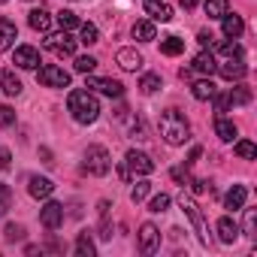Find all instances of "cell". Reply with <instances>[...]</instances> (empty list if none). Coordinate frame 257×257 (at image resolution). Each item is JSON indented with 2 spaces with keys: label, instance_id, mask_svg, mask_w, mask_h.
Listing matches in <instances>:
<instances>
[{
  "label": "cell",
  "instance_id": "cell-8",
  "mask_svg": "<svg viewBox=\"0 0 257 257\" xmlns=\"http://www.w3.org/2000/svg\"><path fill=\"white\" fill-rule=\"evenodd\" d=\"M40 221H43L46 230H58V227L64 224V206L55 203V200H49V203L40 209Z\"/></svg>",
  "mask_w": 257,
  "mask_h": 257
},
{
  "label": "cell",
  "instance_id": "cell-25",
  "mask_svg": "<svg viewBox=\"0 0 257 257\" xmlns=\"http://www.w3.org/2000/svg\"><path fill=\"white\" fill-rule=\"evenodd\" d=\"M227 100H230V106H245V103H251V88L248 85H236V88H230Z\"/></svg>",
  "mask_w": 257,
  "mask_h": 257
},
{
  "label": "cell",
  "instance_id": "cell-47",
  "mask_svg": "<svg viewBox=\"0 0 257 257\" xmlns=\"http://www.w3.org/2000/svg\"><path fill=\"white\" fill-rule=\"evenodd\" d=\"M179 4H182V7H185V10H194V7H197V4H200V0H179Z\"/></svg>",
  "mask_w": 257,
  "mask_h": 257
},
{
  "label": "cell",
  "instance_id": "cell-27",
  "mask_svg": "<svg viewBox=\"0 0 257 257\" xmlns=\"http://www.w3.org/2000/svg\"><path fill=\"white\" fill-rule=\"evenodd\" d=\"M203 10H206L209 19H224L227 16V0H206Z\"/></svg>",
  "mask_w": 257,
  "mask_h": 257
},
{
  "label": "cell",
  "instance_id": "cell-46",
  "mask_svg": "<svg viewBox=\"0 0 257 257\" xmlns=\"http://www.w3.org/2000/svg\"><path fill=\"white\" fill-rule=\"evenodd\" d=\"M197 40H200V46H209V49H212V40H215V37H212V34H206V31H200V37H197Z\"/></svg>",
  "mask_w": 257,
  "mask_h": 257
},
{
  "label": "cell",
  "instance_id": "cell-13",
  "mask_svg": "<svg viewBox=\"0 0 257 257\" xmlns=\"http://www.w3.org/2000/svg\"><path fill=\"white\" fill-rule=\"evenodd\" d=\"M85 88H97V91L106 94V97H124V85L115 82V79H88Z\"/></svg>",
  "mask_w": 257,
  "mask_h": 257
},
{
  "label": "cell",
  "instance_id": "cell-3",
  "mask_svg": "<svg viewBox=\"0 0 257 257\" xmlns=\"http://www.w3.org/2000/svg\"><path fill=\"white\" fill-rule=\"evenodd\" d=\"M179 206H182V212L191 218V224H194V230H197V236H200V242L209 248L212 245V233H209V224H206V218H203V212H200V206L194 203V197H188V194H182L179 197Z\"/></svg>",
  "mask_w": 257,
  "mask_h": 257
},
{
  "label": "cell",
  "instance_id": "cell-16",
  "mask_svg": "<svg viewBox=\"0 0 257 257\" xmlns=\"http://www.w3.org/2000/svg\"><path fill=\"white\" fill-rule=\"evenodd\" d=\"M28 22H31V28H34V31H40V34H49V28H52V13H49L46 7H40V10H31Z\"/></svg>",
  "mask_w": 257,
  "mask_h": 257
},
{
  "label": "cell",
  "instance_id": "cell-14",
  "mask_svg": "<svg viewBox=\"0 0 257 257\" xmlns=\"http://www.w3.org/2000/svg\"><path fill=\"white\" fill-rule=\"evenodd\" d=\"M115 61H118V67H121V70H131V73L143 67V55H140L137 49H118Z\"/></svg>",
  "mask_w": 257,
  "mask_h": 257
},
{
  "label": "cell",
  "instance_id": "cell-41",
  "mask_svg": "<svg viewBox=\"0 0 257 257\" xmlns=\"http://www.w3.org/2000/svg\"><path fill=\"white\" fill-rule=\"evenodd\" d=\"M16 124V112L10 106H0V127H13Z\"/></svg>",
  "mask_w": 257,
  "mask_h": 257
},
{
  "label": "cell",
  "instance_id": "cell-22",
  "mask_svg": "<svg viewBox=\"0 0 257 257\" xmlns=\"http://www.w3.org/2000/svg\"><path fill=\"white\" fill-rule=\"evenodd\" d=\"M0 88H4L10 97H19L22 94V79L13 70H4V73H0Z\"/></svg>",
  "mask_w": 257,
  "mask_h": 257
},
{
  "label": "cell",
  "instance_id": "cell-36",
  "mask_svg": "<svg viewBox=\"0 0 257 257\" xmlns=\"http://www.w3.org/2000/svg\"><path fill=\"white\" fill-rule=\"evenodd\" d=\"M218 52H221L224 58H239V55H242V46H239L236 40H224V43L218 46Z\"/></svg>",
  "mask_w": 257,
  "mask_h": 257
},
{
  "label": "cell",
  "instance_id": "cell-37",
  "mask_svg": "<svg viewBox=\"0 0 257 257\" xmlns=\"http://www.w3.org/2000/svg\"><path fill=\"white\" fill-rule=\"evenodd\" d=\"M97 67V58H91V55H82V58H76V73H91Z\"/></svg>",
  "mask_w": 257,
  "mask_h": 257
},
{
  "label": "cell",
  "instance_id": "cell-10",
  "mask_svg": "<svg viewBox=\"0 0 257 257\" xmlns=\"http://www.w3.org/2000/svg\"><path fill=\"white\" fill-rule=\"evenodd\" d=\"M13 64L22 67V70H37L40 67V52L34 46H19L16 55H13Z\"/></svg>",
  "mask_w": 257,
  "mask_h": 257
},
{
  "label": "cell",
  "instance_id": "cell-48",
  "mask_svg": "<svg viewBox=\"0 0 257 257\" xmlns=\"http://www.w3.org/2000/svg\"><path fill=\"white\" fill-rule=\"evenodd\" d=\"M7 209H10V203H7V200H0V215H4Z\"/></svg>",
  "mask_w": 257,
  "mask_h": 257
},
{
  "label": "cell",
  "instance_id": "cell-28",
  "mask_svg": "<svg viewBox=\"0 0 257 257\" xmlns=\"http://www.w3.org/2000/svg\"><path fill=\"white\" fill-rule=\"evenodd\" d=\"M134 37H137L140 43H152V40H155V25H152V22H137V25H134Z\"/></svg>",
  "mask_w": 257,
  "mask_h": 257
},
{
  "label": "cell",
  "instance_id": "cell-33",
  "mask_svg": "<svg viewBox=\"0 0 257 257\" xmlns=\"http://www.w3.org/2000/svg\"><path fill=\"white\" fill-rule=\"evenodd\" d=\"M158 88H161V76H158V73H146V76L140 79V91H143V94H155Z\"/></svg>",
  "mask_w": 257,
  "mask_h": 257
},
{
  "label": "cell",
  "instance_id": "cell-40",
  "mask_svg": "<svg viewBox=\"0 0 257 257\" xmlns=\"http://www.w3.org/2000/svg\"><path fill=\"white\" fill-rule=\"evenodd\" d=\"M149 209H152V212H158V215H161V212H167V209H170V197H167V194H158V197L149 203Z\"/></svg>",
  "mask_w": 257,
  "mask_h": 257
},
{
  "label": "cell",
  "instance_id": "cell-30",
  "mask_svg": "<svg viewBox=\"0 0 257 257\" xmlns=\"http://www.w3.org/2000/svg\"><path fill=\"white\" fill-rule=\"evenodd\" d=\"M76 254H79V257H94V254H97V248H94V242H91L88 233H79V239H76Z\"/></svg>",
  "mask_w": 257,
  "mask_h": 257
},
{
  "label": "cell",
  "instance_id": "cell-34",
  "mask_svg": "<svg viewBox=\"0 0 257 257\" xmlns=\"http://www.w3.org/2000/svg\"><path fill=\"white\" fill-rule=\"evenodd\" d=\"M58 25H61V31H73V28H79L82 22L76 19V13H70V10H61V13H58Z\"/></svg>",
  "mask_w": 257,
  "mask_h": 257
},
{
  "label": "cell",
  "instance_id": "cell-49",
  "mask_svg": "<svg viewBox=\"0 0 257 257\" xmlns=\"http://www.w3.org/2000/svg\"><path fill=\"white\" fill-rule=\"evenodd\" d=\"M0 4H7V0H0Z\"/></svg>",
  "mask_w": 257,
  "mask_h": 257
},
{
  "label": "cell",
  "instance_id": "cell-29",
  "mask_svg": "<svg viewBox=\"0 0 257 257\" xmlns=\"http://www.w3.org/2000/svg\"><path fill=\"white\" fill-rule=\"evenodd\" d=\"M161 52L170 55V58H176V55L185 52V40H179V37H167V40L161 43Z\"/></svg>",
  "mask_w": 257,
  "mask_h": 257
},
{
  "label": "cell",
  "instance_id": "cell-42",
  "mask_svg": "<svg viewBox=\"0 0 257 257\" xmlns=\"http://www.w3.org/2000/svg\"><path fill=\"white\" fill-rule=\"evenodd\" d=\"M191 191H194V194H209L212 185H209L206 179H191Z\"/></svg>",
  "mask_w": 257,
  "mask_h": 257
},
{
  "label": "cell",
  "instance_id": "cell-20",
  "mask_svg": "<svg viewBox=\"0 0 257 257\" xmlns=\"http://www.w3.org/2000/svg\"><path fill=\"white\" fill-rule=\"evenodd\" d=\"M245 197H248L245 185H233V188H230V194L224 197V206H227L230 212H236V209H242V206H245Z\"/></svg>",
  "mask_w": 257,
  "mask_h": 257
},
{
  "label": "cell",
  "instance_id": "cell-12",
  "mask_svg": "<svg viewBox=\"0 0 257 257\" xmlns=\"http://www.w3.org/2000/svg\"><path fill=\"white\" fill-rule=\"evenodd\" d=\"M52 191H55L52 179H43V176H31L28 179V194L34 200H46V197H52Z\"/></svg>",
  "mask_w": 257,
  "mask_h": 257
},
{
  "label": "cell",
  "instance_id": "cell-4",
  "mask_svg": "<svg viewBox=\"0 0 257 257\" xmlns=\"http://www.w3.org/2000/svg\"><path fill=\"white\" fill-rule=\"evenodd\" d=\"M82 170H85L88 176H106V173L112 170V158H109V152H106L103 146H88Z\"/></svg>",
  "mask_w": 257,
  "mask_h": 257
},
{
  "label": "cell",
  "instance_id": "cell-21",
  "mask_svg": "<svg viewBox=\"0 0 257 257\" xmlns=\"http://www.w3.org/2000/svg\"><path fill=\"white\" fill-rule=\"evenodd\" d=\"M236 236H239V227H236V221H230V218H221V221H218V239H221L224 245H233V242H236Z\"/></svg>",
  "mask_w": 257,
  "mask_h": 257
},
{
  "label": "cell",
  "instance_id": "cell-23",
  "mask_svg": "<svg viewBox=\"0 0 257 257\" xmlns=\"http://www.w3.org/2000/svg\"><path fill=\"white\" fill-rule=\"evenodd\" d=\"M191 67H194L197 73H203V76H212L218 64H215V58H212V52H200V55L194 58V64H191Z\"/></svg>",
  "mask_w": 257,
  "mask_h": 257
},
{
  "label": "cell",
  "instance_id": "cell-19",
  "mask_svg": "<svg viewBox=\"0 0 257 257\" xmlns=\"http://www.w3.org/2000/svg\"><path fill=\"white\" fill-rule=\"evenodd\" d=\"M215 134H218V140H224V143H233V140H236V124L218 112V118H215Z\"/></svg>",
  "mask_w": 257,
  "mask_h": 257
},
{
  "label": "cell",
  "instance_id": "cell-35",
  "mask_svg": "<svg viewBox=\"0 0 257 257\" xmlns=\"http://www.w3.org/2000/svg\"><path fill=\"white\" fill-rule=\"evenodd\" d=\"M254 227H257V212L254 209H245V221H242V233L248 236V239H254L257 233H254Z\"/></svg>",
  "mask_w": 257,
  "mask_h": 257
},
{
  "label": "cell",
  "instance_id": "cell-32",
  "mask_svg": "<svg viewBox=\"0 0 257 257\" xmlns=\"http://www.w3.org/2000/svg\"><path fill=\"white\" fill-rule=\"evenodd\" d=\"M79 34H82V40H79V43H85V46H94V43H100V34H97V28H94L91 22L79 25Z\"/></svg>",
  "mask_w": 257,
  "mask_h": 257
},
{
  "label": "cell",
  "instance_id": "cell-1",
  "mask_svg": "<svg viewBox=\"0 0 257 257\" xmlns=\"http://www.w3.org/2000/svg\"><path fill=\"white\" fill-rule=\"evenodd\" d=\"M161 137L170 146H185L191 140V124H188V118L179 109H167L161 115Z\"/></svg>",
  "mask_w": 257,
  "mask_h": 257
},
{
  "label": "cell",
  "instance_id": "cell-15",
  "mask_svg": "<svg viewBox=\"0 0 257 257\" xmlns=\"http://www.w3.org/2000/svg\"><path fill=\"white\" fill-rule=\"evenodd\" d=\"M146 13L155 22H170L173 19V7L167 4V0H146Z\"/></svg>",
  "mask_w": 257,
  "mask_h": 257
},
{
  "label": "cell",
  "instance_id": "cell-45",
  "mask_svg": "<svg viewBox=\"0 0 257 257\" xmlns=\"http://www.w3.org/2000/svg\"><path fill=\"white\" fill-rule=\"evenodd\" d=\"M10 149H0V173H4V170H10Z\"/></svg>",
  "mask_w": 257,
  "mask_h": 257
},
{
  "label": "cell",
  "instance_id": "cell-18",
  "mask_svg": "<svg viewBox=\"0 0 257 257\" xmlns=\"http://www.w3.org/2000/svg\"><path fill=\"white\" fill-rule=\"evenodd\" d=\"M16 40H19V28L10 19H0V52H7Z\"/></svg>",
  "mask_w": 257,
  "mask_h": 257
},
{
  "label": "cell",
  "instance_id": "cell-24",
  "mask_svg": "<svg viewBox=\"0 0 257 257\" xmlns=\"http://www.w3.org/2000/svg\"><path fill=\"white\" fill-rule=\"evenodd\" d=\"M191 94H194L197 100H212V97H215V82H212V79H200V82H194Z\"/></svg>",
  "mask_w": 257,
  "mask_h": 257
},
{
  "label": "cell",
  "instance_id": "cell-9",
  "mask_svg": "<svg viewBox=\"0 0 257 257\" xmlns=\"http://www.w3.org/2000/svg\"><path fill=\"white\" fill-rule=\"evenodd\" d=\"M158 248H161V230L146 221V224L140 227V251H143V254H155Z\"/></svg>",
  "mask_w": 257,
  "mask_h": 257
},
{
  "label": "cell",
  "instance_id": "cell-31",
  "mask_svg": "<svg viewBox=\"0 0 257 257\" xmlns=\"http://www.w3.org/2000/svg\"><path fill=\"white\" fill-rule=\"evenodd\" d=\"M233 152H236L242 161H254V158H257V149H254V143H251V140H239V143L233 146Z\"/></svg>",
  "mask_w": 257,
  "mask_h": 257
},
{
  "label": "cell",
  "instance_id": "cell-26",
  "mask_svg": "<svg viewBox=\"0 0 257 257\" xmlns=\"http://www.w3.org/2000/svg\"><path fill=\"white\" fill-rule=\"evenodd\" d=\"M100 239H112V224H109V200H100Z\"/></svg>",
  "mask_w": 257,
  "mask_h": 257
},
{
  "label": "cell",
  "instance_id": "cell-5",
  "mask_svg": "<svg viewBox=\"0 0 257 257\" xmlns=\"http://www.w3.org/2000/svg\"><path fill=\"white\" fill-rule=\"evenodd\" d=\"M43 46H46L49 52H55L58 58H73V55H76V40L70 37V31H61V34L46 37Z\"/></svg>",
  "mask_w": 257,
  "mask_h": 257
},
{
  "label": "cell",
  "instance_id": "cell-17",
  "mask_svg": "<svg viewBox=\"0 0 257 257\" xmlns=\"http://www.w3.org/2000/svg\"><path fill=\"white\" fill-rule=\"evenodd\" d=\"M221 28H224V37L227 40H239L242 37V31H245V22H242V16H224L221 19Z\"/></svg>",
  "mask_w": 257,
  "mask_h": 257
},
{
  "label": "cell",
  "instance_id": "cell-44",
  "mask_svg": "<svg viewBox=\"0 0 257 257\" xmlns=\"http://www.w3.org/2000/svg\"><path fill=\"white\" fill-rule=\"evenodd\" d=\"M212 100H215V109H218V112H227V109H230V100H227V94H224V97H218V94H215Z\"/></svg>",
  "mask_w": 257,
  "mask_h": 257
},
{
  "label": "cell",
  "instance_id": "cell-2",
  "mask_svg": "<svg viewBox=\"0 0 257 257\" xmlns=\"http://www.w3.org/2000/svg\"><path fill=\"white\" fill-rule=\"evenodd\" d=\"M67 109H70V115H73L79 124H91V121H97V115H100V103H97V97H94L91 91H70Z\"/></svg>",
  "mask_w": 257,
  "mask_h": 257
},
{
  "label": "cell",
  "instance_id": "cell-7",
  "mask_svg": "<svg viewBox=\"0 0 257 257\" xmlns=\"http://www.w3.org/2000/svg\"><path fill=\"white\" fill-rule=\"evenodd\" d=\"M37 79H40V85H46V88H70V73H64V70L55 67V64L43 67V70L37 73Z\"/></svg>",
  "mask_w": 257,
  "mask_h": 257
},
{
  "label": "cell",
  "instance_id": "cell-39",
  "mask_svg": "<svg viewBox=\"0 0 257 257\" xmlns=\"http://www.w3.org/2000/svg\"><path fill=\"white\" fill-rule=\"evenodd\" d=\"M4 236H7V242H22L25 239V227L22 224H7Z\"/></svg>",
  "mask_w": 257,
  "mask_h": 257
},
{
  "label": "cell",
  "instance_id": "cell-38",
  "mask_svg": "<svg viewBox=\"0 0 257 257\" xmlns=\"http://www.w3.org/2000/svg\"><path fill=\"white\" fill-rule=\"evenodd\" d=\"M149 191H152V185H149V182H137V185H134V191H131V200H134V203H143V200L149 197Z\"/></svg>",
  "mask_w": 257,
  "mask_h": 257
},
{
  "label": "cell",
  "instance_id": "cell-6",
  "mask_svg": "<svg viewBox=\"0 0 257 257\" xmlns=\"http://www.w3.org/2000/svg\"><path fill=\"white\" fill-rule=\"evenodd\" d=\"M124 167L131 170V173H137V176H152V173H155V161H152L146 152H137V149H131V152H127V158H124Z\"/></svg>",
  "mask_w": 257,
  "mask_h": 257
},
{
  "label": "cell",
  "instance_id": "cell-11",
  "mask_svg": "<svg viewBox=\"0 0 257 257\" xmlns=\"http://www.w3.org/2000/svg\"><path fill=\"white\" fill-rule=\"evenodd\" d=\"M215 70H218V73H221L227 82H233V79H242V76L248 73V67H245V61H242V55H239V58H227V61H224L221 67H215Z\"/></svg>",
  "mask_w": 257,
  "mask_h": 257
},
{
  "label": "cell",
  "instance_id": "cell-43",
  "mask_svg": "<svg viewBox=\"0 0 257 257\" xmlns=\"http://www.w3.org/2000/svg\"><path fill=\"white\" fill-rule=\"evenodd\" d=\"M173 179H176V182L191 185V173H188V167H173Z\"/></svg>",
  "mask_w": 257,
  "mask_h": 257
}]
</instances>
